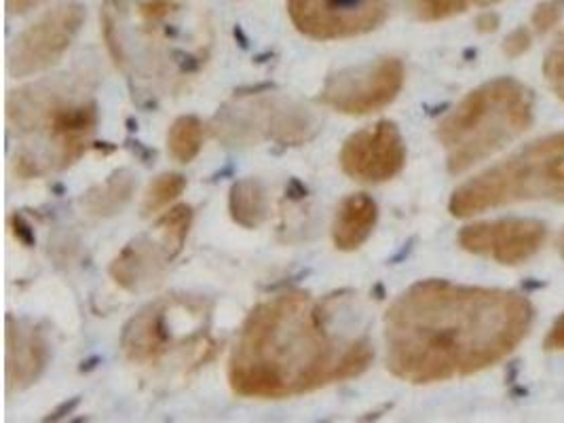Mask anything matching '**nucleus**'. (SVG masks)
I'll return each instance as SVG.
<instances>
[{"label":"nucleus","instance_id":"423d86ee","mask_svg":"<svg viewBox=\"0 0 564 423\" xmlns=\"http://www.w3.org/2000/svg\"><path fill=\"white\" fill-rule=\"evenodd\" d=\"M9 117L18 128L34 130L52 151L55 167L75 163L96 132L98 110L91 100L64 98L55 91H20L9 102Z\"/></svg>","mask_w":564,"mask_h":423},{"label":"nucleus","instance_id":"6ab92c4d","mask_svg":"<svg viewBox=\"0 0 564 423\" xmlns=\"http://www.w3.org/2000/svg\"><path fill=\"white\" fill-rule=\"evenodd\" d=\"M186 186V181L180 174H163L149 186L147 197H144V212L153 214V212L163 210L165 206H170L174 199H178Z\"/></svg>","mask_w":564,"mask_h":423},{"label":"nucleus","instance_id":"f257e3e1","mask_svg":"<svg viewBox=\"0 0 564 423\" xmlns=\"http://www.w3.org/2000/svg\"><path fill=\"white\" fill-rule=\"evenodd\" d=\"M531 322L518 292L419 282L387 310V369L419 386L467 377L510 356Z\"/></svg>","mask_w":564,"mask_h":423},{"label":"nucleus","instance_id":"20e7f679","mask_svg":"<svg viewBox=\"0 0 564 423\" xmlns=\"http://www.w3.org/2000/svg\"><path fill=\"white\" fill-rule=\"evenodd\" d=\"M531 121L533 98L522 83L497 79L478 87L437 126L448 170L462 174L490 158L527 132Z\"/></svg>","mask_w":564,"mask_h":423},{"label":"nucleus","instance_id":"9d476101","mask_svg":"<svg viewBox=\"0 0 564 423\" xmlns=\"http://www.w3.org/2000/svg\"><path fill=\"white\" fill-rule=\"evenodd\" d=\"M191 220L193 212L186 206L167 212L156 223L154 236L135 239L117 257L110 267L112 278L126 289H138L140 284L154 280L161 269L182 250Z\"/></svg>","mask_w":564,"mask_h":423},{"label":"nucleus","instance_id":"7ed1b4c3","mask_svg":"<svg viewBox=\"0 0 564 423\" xmlns=\"http://www.w3.org/2000/svg\"><path fill=\"white\" fill-rule=\"evenodd\" d=\"M102 22L117 64L142 80L178 79L212 41L204 13L186 0H106Z\"/></svg>","mask_w":564,"mask_h":423},{"label":"nucleus","instance_id":"2eb2a0df","mask_svg":"<svg viewBox=\"0 0 564 423\" xmlns=\"http://www.w3.org/2000/svg\"><path fill=\"white\" fill-rule=\"evenodd\" d=\"M377 204L366 193L349 195L340 202L334 216L333 239L338 250H358L359 246L370 238L377 225Z\"/></svg>","mask_w":564,"mask_h":423},{"label":"nucleus","instance_id":"5701e85b","mask_svg":"<svg viewBox=\"0 0 564 423\" xmlns=\"http://www.w3.org/2000/svg\"><path fill=\"white\" fill-rule=\"evenodd\" d=\"M529 47H531V34L527 28H518L506 39V45H503V50L510 57H518V55L529 52Z\"/></svg>","mask_w":564,"mask_h":423},{"label":"nucleus","instance_id":"f8f14e48","mask_svg":"<svg viewBox=\"0 0 564 423\" xmlns=\"http://www.w3.org/2000/svg\"><path fill=\"white\" fill-rule=\"evenodd\" d=\"M547 238L545 225L529 218H503L465 227L459 234L463 250L501 264L533 259Z\"/></svg>","mask_w":564,"mask_h":423},{"label":"nucleus","instance_id":"412c9836","mask_svg":"<svg viewBox=\"0 0 564 423\" xmlns=\"http://www.w3.org/2000/svg\"><path fill=\"white\" fill-rule=\"evenodd\" d=\"M543 75L552 91L564 102V32L552 43L543 62Z\"/></svg>","mask_w":564,"mask_h":423},{"label":"nucleus","instance_id":"f3484780","mask_svg":"<svg viewBox=\"0 0 564 423\" xmlns=\"http://www.w3.org/2000/svg\"><path fill=\"white\" fill-rule=\"evenodd\" d=\"M204 147V126L197 117H180L167 135L170 155L180 163H191Z\"/></svg>","mask_w":564,"mask_h":423},{"label":"nucleus","instance_id":"a211bd4d","mask_svg":"<svg viewBox=\"0 0 564 423\" xmlns=\"http://www.w3.org/2000/svg\"><path fill=\"white\" fill-rule=\"evenodd\" d=\"M412 15L421 22H440L465 13L474 7H490L501 0H406Z\"/></svg>","mask_w":564,"mask_h":423},{"label":"nucleus","instance_id":"4be33fe9","mask_svg":"<svg viewBox=\"0 0 564 423\" xmlns=\"http://www.w3.org/2000/svg\"><path fill=\"white\" fill-rule=\"evenodd\" d=\"M563 15L564 0H545L535 9L531 24H533L535 32L543 34V32H550L552 28L558 26Z\"/></svg>","mask_w":564,"mask_h":423},{"label":"nucleus","instance_id":"1a4fd4ad","mask_svg":"<svg viewBox=\"0 0 564 423\" xmlns=\"http://www.w3.org/2000/svg\"><path fill=\"white\" fill-rule=\"evenodd\" d=\"M404 85V64L383 57L375 64L340 70L326 80L324 102L345 115H370L391 105Z\"/></svg>","mask_w":564,"mask_h":423},{"label":"nucleus","instance_id":"ddd939ff","mask_svg":"<svg viewBox=\"0 0 564 423\" xmlns=\"http://www.w3.org/2000/svg\"><path fill=\"white\" fill-rule=\"evenodd\" d=\"M47 345L41 333L7 319V383L9 390L26 388L45 367Z\"/></svg>","mask_w":564,"mask_h":423},{"label":"nucleus","instance_id":"dca6fc26","mask_svg":"<svg viewBox=\"0 0 564 423\" xmlns=\"http://www.w3.org/2000/svg\"><path fill=\"white\" fill-rule=\"evenodd\" d=\"M231 206L232 220L246 229H257L258 225L264 220L267 216V197H264V188L254 181V178H246L239 181L231 188Z\"/></svg>","mask_w":564,"mask_h":423},{"label":"nucleus","instance_id":"4468645a","mask_svg":"<svg viewBox=\"0 0 564 423\" xmlns=\"http://www.w3.org/2000/svg\"><path fill=\"white\" fill-rule=\"evenodd\" d=\"M170 310L165 305H153L144 310L123 335V349L133 362H154L159 360L174 339V333L167 324Z\"/></svg>","mask_w":564,"mask_h":423},{"label":"nucleus","instance_id":"f03ea898","mask_svg":"<svg viewBox=\"0 0 564 423\" xmlns=\"http://www.w3.org/2000/svg\"><path fill=\"white\" fill-rule=\"evenodd\" d=\"M372 349L338 337L328 312L305 292L262 301L243 322L229 360L232 392L243 398L301 397L368 369Z\"/></svg>","mask_w":564,"mask_h":423},{"label":"nucleus","instance_id":"a878e982","mask_svg":"<svg viewBox=\"0 0 564 423\" xmlns=\"http://www.w3.org/2000/svg\"><path fill=\"white\" fill-rule=\"evenodd\" d=\"M561 254H563V257H564V234H563V238H561Z\"/></svg>","mask_w":564,"mask_h":423},{"label":"nucleus","instance_id":"393cba45","mask_svg":"<svg viewBox=\"0 0 564 423\" xmlns=\"http://www.w3.org/2000/svg\"><path fill=\"white\" fill-rule=\"evenodd\" d=\"M47 0H7V9L11 15H24L28 11L41 7Z\"/></svg>","mask_w":564,"mask_h":423},{"label":"nucleus","instance_id":"0eeeda50","mask_svg":"<svg viewBox=\"0 0 564 423\" xmlns=\"http://www.w3.org/2000/svg\"><path fill=\"white\" fill-rule=\"evenodd\" d=\"M391 0H288V15L305 36L338 41L383 26Z\"/></svg>","mask_w":564,"mask_h":423},{"label":"nucleus","instance_id":"39448f33","mask_svg":"<svg viewBox=\"0 0 564 423\" xmlns=\"http://www.w3.org/2000/svg\"><path fill=\"white\" fill-rule=\"evenodd\" d=\"M564 202V132L547 135L453 193L451 212L471 216L520 202Z\"/></svg>","mask_w":564,"mask_h":423},{"label":"nucleus","instance_id":"aec40b11","mask_svg":"<svg viewBox=\"0 0 564 423\" xmlns=\"http://www.w3.org/2000/svg\"><path fill=\"white\" fill-rule=\"evenodd\" d=\"M131 188H133V185H131L129 178L117 176L115 181H110L108 185L104 186L100 195L91 193L89 208L96 214H108V212L117 210L128 202Z\"/></svg>","mask_w":564,"mask_h":423},{"label":"nucleus","instance_id":"b1692460","mask_svg":"<svg viewBox=\"0 0 564 423\" xmlns=\"http://www.w3.org/2000/svg\"><path fill=\"white\" fill-rule=\"evenodd\" d=\"M545 347L552 351H563L564 349V316L558 317V322L552 326L547 339H545Z\"/></svg>","mask_w":564,"mask_h":423},{"label":"nucleus","instance_id":"9b49d317","mask_svg":"<svg viewBox=\"0 0 564 423\" xmlns=\"http://www.w3.org/2000/svg\"><path fill=\"white\" fill-rule=\"evenodd\" d=\"M404 163L406 144L391 121L354 133L340 151L343 172L359 183H386L402 172Z\"/></svg>","mask_w":564,"mask_h":423},{"label":"nucleus","instance_id":"6e6552de","mask_svg":"<svg viewBox=\"0 0 564 423\" xmlns=\"http://www.w3.org/2000/svg\"><path fill=\"white\" fill-rule=\"evenodd\" d=\"M85 22L78 2H64L28 26L13 43L7 68L11 77H30L43 73L68 52Z\"/></svg>","mask_w":564,"mask_h":423}]
</instances>
